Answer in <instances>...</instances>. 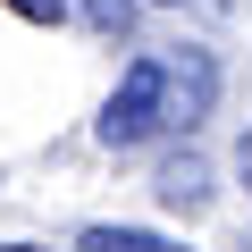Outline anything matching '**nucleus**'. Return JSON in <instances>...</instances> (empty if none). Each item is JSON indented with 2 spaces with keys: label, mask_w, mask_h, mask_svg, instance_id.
Returning a JSON list of instances; mask_svg holds the SVG:
<instances>
[{
  "label": "nucleus",
  "mask_w": 252,
  "mask_h": 252,
  "mask_svg": "<svg viewBox=\"0 0 252 252\" xmlns=\"http://www.w3.org/2000/svg\"><path fill=\"white\" fill-rule=\"evenodd\" d=\"M219 101V67L210 51H143L135 67L118 76L109 109H101V143L109 152H135L152 135H185V126H202Z\"/></svg>",
  "instance_id": "obj_1"
},
{
  "label": "nucleus",
  "mask_w": 252,
  "mask_h": 252,
  "mask_svg": "<svg viewBox=\"0 0 252 252\" xmlns=\"http://www.w3.org/2000/svg\"><path fill=\"white\" fill-rule=\"evenodd\" d=\"M152 193H160L168 210H185V219L210 210V160H202V152H168L160 177H152Z\"/></svg>",
  "instance_id": "obj_2"
},
{
  "label": "nucleus",
  "mask_w": 252,
  "mask_h": 252,
  "mask_svg": "<svg viewBox=\"0 0 252 252\" xmlns=\"http://www.w3.org/2000/svg\"><path fill=\"white\" fill-rule=\"evenodd\" d=\"M0 252H42V244H0Z\"/></svg>",
  "instance_id": "obj_7"
},
{
  "label": "nucleus",
  "mask_w": 252,
  "mask_h": 252,
  "mask_svg": "<svg viewBox=\"0 0 252 252\" xmlns=\"http://www.w3.org/2000/svg\"><path fill=\"white\" fill-rule=\"evenodd\" d=\"M235 168H244V185H252V126H244V143H235Z\"/></svg>",
  "instance_id": "obj_6"
},
{
  "label": "nucleus",
  "mask_w": 252,
  "mask_h": 252,
  "mask_svg": "<svg viewBox=\"0 0 252 252\" xmlns=\"http://www.w3.org/2000/svg\"><path fill=\"white\" fill-rule=\"evenodd\" d=\"M76 252H185V244H168V235H152V227H84Z\"/></svg>",
  "instance_id": "obj_3"
},
{
  "label": "nucleus",
  "mask_w": 252,
  "mask_h": 252,
  "mask_svg": "<svg viewBox=\"0 0 252 252\" xmlns=\"http://www.w3.org/2000/svg\"><path fill=\"white\" fill-rule=\"evenodd\" d=\"M84 17H93V34H135V0H84Z\"/></svg>",
  "instance_id": "obj_4"
},
{
  "label": "nucleus",
  "mask_w": 252,
  "mask_h": 252,
  "mask_svg": "<svg viewBox=\"0 0 252 252\" xmlns=\"http://www.w3.org/2000/svg\"><path fill=\"white\" fill-rule=\"evenodd\" d=\"M9 9L34 17V26H59V17H67V0H9Z\"/></svg>",
  "instance_id": "obj_5"
}]
</instances>
